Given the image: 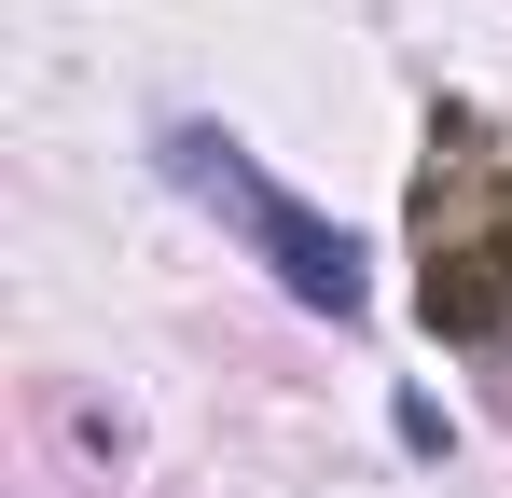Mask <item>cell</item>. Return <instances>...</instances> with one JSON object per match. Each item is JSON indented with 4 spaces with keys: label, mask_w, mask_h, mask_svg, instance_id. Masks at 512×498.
I'll return each mask as SVG.
<instances>
[{
    "label": "cell",
    "mask_w": 512,
    "mask_h": 498,
    "mask_svg": "<svg viewBox=\"0 0 512 498\" xmlns=\"http://www.w3.org/2000/svg\"><path fill=\"white\" fill-rule=\"evenodd\" d=\"M416 305L443 346H512V153H485L471 111L429 125V180H416Z\"/></svg>",
    "instance_id": "obj_1"
},
{
    "label": "cell",
    "mask_w": 512,
    "mask_h": 498,
    "mask_svg": "<svg viewBox=\"0 0 512 498\" xmlns=\"http://www.w3.org/2000/svg\"><path fill=\"white\" fill-rule=\"evenodd\" d=\"M153 166H167L194 208H222V222H236V236L277 263V291H291V305H319V319H360V305H374V277H360V236H346L333 208H305L291 180H263L236 125H167V139H153Z\"/></svg>",
    "instance_id": "obj_2"
}]
</instances>
